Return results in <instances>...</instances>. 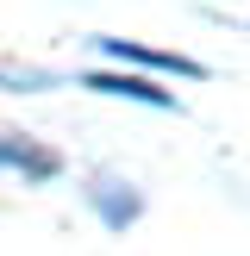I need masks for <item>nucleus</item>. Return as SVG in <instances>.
<instances>
[{
	"mask_svg": "<svg viewBox=\"0 0 250 256\" xmlns=\"http://www.w3.org/2000/svg\"><path fill=\"white\" fill-rule=\"evenodd\" d=\"M100 44H106L112 56H125V62H150V69H175V75H200V62L175 56V50H150V44H125V38H100Z\"/></svg>",
	"mask_w": 250,
	"mask_h": 256,
	"instance_id": "f257e3e1",
	"label": "nucleus"
},
{
	"mask_svg": "<svg viewBox=\"0 0 250 256\" xmlns=\"http://www.w3.org/2000/svg\"><path fill=\"white\" fill-rule=\"evenodd\" d=\"M88 88H100V94H132V100H150V106H169V94L150 82H138V75H88Z\"/></svg>",
	"mask_w": 250,
	"mask_h": 256,
	"instance_id": "f03ea898",
	"label": "nucleus"
},
{
	"mask_svg": "<svg viewBox=\"0 0 250 256\" xmlns=\"http://www.w3.org/2000/svg\"><path fill=\"white\" fill-rule=\"evenodd\" d=\"M0 162H32V169H50V156H32V150H12V144H0Z\"/></svg>",
	"mask_w": 250,
	"mask_h": 256,
	"instance_id": "7ed1b4c3",
	"label": "nucleus"
}]
</instances>
